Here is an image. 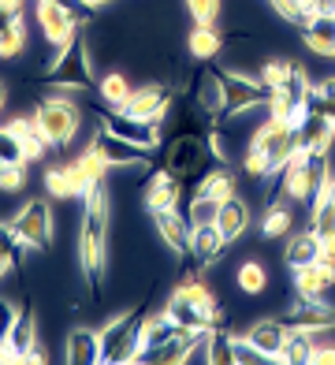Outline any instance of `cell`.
<instances>
[{
  "label": "cell",
  "instance_id": "obj_5",
  "mask_svg": "<svg viewBox=\"0 0 335 365\" xmlns=\"http://www.w3.org/2000/svg\"><path fill=\"white\" fill-rule=\"evenodd\" d=\"M34 120H38L45 142L53 149H67L75 138V130L82 123V112L75 101H67V97H41L38 108H34Z\"/></svg>",
  "mask_w": 335,
  "mask_h": 365
},
{
  "label": "cell",
  "instance_id": "obj_27",
  "mask_svg": "<svg viewBox=\"0 0 335 365\" xmlns=\"http://www.w3.org/2000/svg\"><path fill=\"white\" fill-rule=\"evenodd\" d=\"M187 48H190V56L197 63H212L224 48V34L216 26H194L190 38H187Z\"/></svg>",
  "mask_w": 335,
  "mask_h": 365
},
{
  "label": "cell",
  "instance_id": "obj_21",
  "mask_svg": "<svg viewBox=\"0 0 335 365\" xmlns=\"http://www.w3.org/2000/svg\"><path fill=\"white\" fill-rule=\"evenodd\" d=\"M4 127L15 135V142L23 145V153H26L30 164H34V160H41V157H45V149H53V145L45 142V135H41V127H38V120H34V115H15V120H8Z\"/></svg>",
  "mask_w": 335,
  "mask_h": 365
},
{
  "label": "cell",
  "instance_id": "obj_16",
  "mask_svg": "<svg viewBox=\"0 0 335 365\" xmlns=\"http://www.w3.org/2000/svg\"><path fill=\"white\" fill-rule=\"evenodd\" d=\"M190 93H194L197 112H205V115H212V120H220V112H224V82H220V68L205 63V68L194 75Z\"/></svg>",
  "mask_w": 335,
  "mask_h": 365
},
{
  "label": "cell",
  "instance_id": "obj_26",
  "mask_svg": "<svg viewBox=\"0 0 335 365\" xmlns=\"http://www.w3.org/2000/svg\"><path fill=\"white\" fill-rule=\"evenodd\" d=\"M168 317H172L179 328H194V331H201V328H212L209 324V313L201 309V306H194L187 294H179V291H172V298H168Z\"/></svg>",
  "mask_w": 335,
  "mask_h": 365
},
{
  "label": "cell",
  "instance_id": "obj_18",
  "mask_svg": "<svg viewBox=\"0 0 335 365\" xmlns=\"http://www.w3.org/2000/svg\"><path fill=\"white\" fill-rule=\"evenodd\" d=\"M149 220H153L157 235L164 239L168 250H175L179 257H182V254H190V220H187V212L164 209V212H149Z\"/></svg>",
  "mask_w": 335,
  "mask_h": 365
},
{
  "label": "cell",
  "instance_id": "obj_32",
  "mask_svg": "<svg viewBox=\"0 0 335 365\" xmlns=\"http://www.w3.org/2000/svg\"><path fill=\"white\" fill-rule=\"evenodd\" d=\"M130 90H134V86H130L120 71H108V75L97 78V93H100V101H105L108 108H123L127 97H130Z\"/></svg>",
  "mask_w": 335,
  "mask_h": 365
},
{
  "label": "cell",
  "instance_id": "obj_29",
  "mask_svg": "<svg viewBox=\"0 0 335 365\" xmlns=\"http://www.w3.org/2000/svg\"><path fill=\"white\" fill-rule=\"evenodd\" d=\"M8 343L23 354V361H30L34 346H38V317H34V306H26V309L19 313V317H15V328H11Z\"/></svg>",
  "mask_w": 335,
  "mask_h": 365
},
{
  "label": "cell",
  "instance_id": "obj_34",
  "mask_svg": "<svg viewBox=\"0 0 335 365\" xmlns=\"http://www.w3.org/2000/svg\"><path fill=\"white\" fill-rule=\"evenodd\" d=\"M23 53H26V26H23V19L0 26V60H19Z\"/></svg>",
  "mask_w": 335,
  "mask_h": 365
},
{
  "label": "cell",
  "instance_id": "obj_25",
  "mask_svg": "<svg viewBox=\"0 0 335 365\" xmlns=\"http://www.w3.org/2000/svg\"><path fill=\"white\" fill-rule=\"evenodd\" d=\"M190 194H205L212 202H231V197H239V187H234V175H227L224 168H212V172H201L194 175V187Z\"/></svg>",
  "mask_w": 335,
  "mask_h": 365
},
{
  "label": "cell",
  "instance_id": "obj_15",
  "mask_svg": "<svg viewBox=\"0 0 335 365\" xmlns=\"http://www.w3.org/2000/svg\"><path fill=\"white\" fill-rule=\"evenodd\" d=\"M291 284L298 298H324L328 287H335V261L321 257L313 264H302V269H291Z\"/></svg>",
  "mask_w": 335,
  "mask_h": 365
},
{
  "label": "cell",
  "instance_id": "obj_13",
  "mask_svg": "<svg viewBox=\"0 0 335 365\" xmlns=\"http://www.w3.org/2000/svg\"><path fill=\"white\" fill-rule=\"evenodd\" d=\"M172 101H175V93L168 90V86H157V82H153V86H134L130 97H127V105L120 112L138 115V120L164 123V115H168V108H172Z\"/></svg>",
  "mask_w": 335,
  "mask_h": 365
},
{
  "label": "cell",
  "instance_id": "obj_3",
  "mask_svg": "<svg viewBox=\"0 0 335 365\" xmlns=\"http://www.w3.org/2000/svg\"><path fill=\"white\" fill-rule=\"evenodd\" d=\"M164 172H172L179 179L201 175L205 164L216 160L209 149V127H182L172 142H164Z\"/></svg>",
  "mask_w": 335,
  "mask_h": 365
},
{
  "label": "cell",
  "instance_id": "obj_31",
  "mask_svg": "<svg viewBox=\"0 0 335 365\" xmlns=\"http://www.w3.org/2000/svg\"><path fill=\"white\" fill-rule=\"evenodd\" d=\"M309 354H313V331H302V328H291L287 331V343L276 361L283 365H309Z\"/></svg>",
  "mask_w": 335,
  "mask_h": 365
},
{
  "label": "cell",
  "instance_id": "obj_28",
  "mask_svg": "<svg viewBox=\"0 0 335 365\" xmlns=\"http://www.w3.org/2000/svg\"><path fill=\"white\" fill-rule=\"evenodd\" d=\"M298 38H302V45H306L309 53L335 60V19H316L313 26L298 30Z\"/></svg>",
  "mask_w": 335,
  "mask_h": 365
},
{
  "label": "cell",
  "instance_id": "obj_48",
  "mask_svg": "<svg viewBox=\"0 0 335 365\" xmlns=\"http://www.w3.org/2000/svg\"><path fill=\"white\" fill-rule=\"evenodd\" d=\"M11 246H23V242L15 239V227L8 220V224H0V250H11Z\"/></svg>",
  "mask_w": 335,
  "mask_h": 365
},
{
  "label": "cell",
  "instance_id": "obj_11",
  "mask_svg": "<svg viewBox=\"0 0 335 365\" xmlns=\"http://www.w3.org/2000/svg\"><path fill=\"white\" fill-rule=\"evenodd\" d=\"M93 145L100 149V157L108 160V168H149V157H153L149 149L134 145V142H127L120 135H112V130H105V127L97 130Z\"/></svg>",
  "mask_w": 335,
  "mask_h": 365
},
{
  "label": "cell",
  "instance_id": "obj_41",
  "mask_svg": "<svg viewBox=\"0 0 335 365\" xmlns=\"http://www.w3.org/2000/svg\"><path fill=\"white\" fill-rule=\"evenodd\" d=\"M242 168H246V175H254V179H264V182H268V175H272V164H268L264 149H257V145H246Z\"/></svg>",
  "mask_w": 335,
  "mask_h": 365
},
{
  "label": "cell",
  "instance_id": "obj_37",
  "mask_svg": "<svg viewBox=\"0 0 335 365\" xmlns=\"http://www.w3.org/2000/svg\"><path fill=\"white\" fill-rule=\"evenodd\" d=\"M234 343H239V336H231L224 324H220V328H212L209 365H234Z\"/></svg>",
  "mask_w": 335,
  "mask_h": 365
},
{
  "label": "cell",
  "instance_id": "obj_40",
  "mask_svg": "<svg viewBox=\"0 0 335 365\" xmlns=\"http://www.w3.org/2000/svg\"><path fill=\"white\" fill-rule=\"evenodd\" d=\"M220 0H187V11L194 26H216V19H220Z\"/></svg>",
  "mask_w": 335,
  "mask_h": 365
},
{
  "label": "cell",
  "instance_id": "obj_30",
  "mask_svg": "<svg viewBox=\"0 0 335 365\" xmlns=\"http://www.w3.org/2000/svg\"><path fill=\"white\" fill-rule=\"evenodd\" d=\"M234 287H239L246 298H257V294H264L268 291V269L261 261H242L239 269H234Z\"/></svg>",
  "mask_w": 335,
  "mask_h": 365
},
{
  "label": "cell",
  "instance_id": "obj_36",
  "mask_svg": "<svg viewBox=\"0 0 335 365\" xmlns=\"http://www.w3.org/2000/svg\"><path fill=\"white\" fill-rule=\"evenodd\" d=\"M75 164H78V168H82V175H86V179L93 182V187H100V182H105V175L112 172V168H108V160L100 157V149H97L93 142H90L86 149H82V153H78V160H75Z\"/></svg>",
  "mask_w": 335,
  "mask_h": 365
},
{
  "label": "cell",
  "instance_id": "obj_7",
  "mask_svg": "<svg viewBox=\"0 0 335 365\" xmlns=\"http://www.w3.org/2000/svg\"><path fill=\"white\" fill-rule=\"evenodd\" d=\"M34 19L41 26V38L53 48H60L78 34L82 11H75L67 0H34Z\"/></svg>",
  "mask_w": 335,
  "mask_h": 365
},
{
  "label": "cell",
  "instance_id": "obj_10",
  "mask_svg": "<svg viewBox=\"0 0 335 365\" xmlns=\"http://www.w3.org/2000/svg\"><path fill=\"white\" fill-rule=\"evenodd\" d=\"M97 187L82 175V168L71 160V164H60V168H48L45 172V194L56 197V202H86V197L93 194Z\"/></svg>",
  "mask_w": 335,
  "mask_h": 365
},
{
  "label": "cell",
  "instance_id": "obj_47",
  "mask_svg": "<svg viewBox=\"0 0 335 365\" xmlns=\"http://www.w3.org/2000/svg\"><path fill=\"white\" fill-rule=\"evenodd\" d=\"M313 97H324V101H335V75L313 82Z\"/></svg>",
  "mask_w": 335,
  "mask_h": 365
},
{
  "label": "cell",
  "instance_id": "obj_1",
  "mask_svg": "<svg viewBox=\"0 0 335 365\" xmlns=\"http://www.w3.org/2000/svg\"><path fill=\"white\" fill-rule=\"evenodd\" d=\"M108 220H112V205H108V187H100L86 197V209H82V224H78V264L82 276L90 284V298L100 294L108 272Z\"/></svg>",
  "mask_w": 335,
  "mask_h": 365
},
{
  "label": "cell",
  "instance_id": "obj_14",
  "mask_svg": "<svg viewBox=\"0 0 335 365\" xmlns=\"http://www.w3.org/2000/svg\"><path fill=\"white\" fill-rule=\"evenodd\" d=\"M182 190H187V187H182V179H179V175L157 168V172H153V179H149V182H145V190H142V205H145V212L179 209Z\"/></svg>",
  "mask_w": 335,
  "mask_h": 365
},
{
  "label": "cell",
  "instance_id": "obj_33",
  "mask_svg": "<svg viewBox=\"0 0 335 365\" xmlns=\"http://www.w3.org/2000/svg\"><path fill=\"white\" fill-rule=\"evenodd\" d=\"M294 231V212L287 205H268L264 209V217H261V235L264 239H283V235H291Z\"/></svg>",
  "mask_w": 335,
  "mask_h": 365
},
{
  "label": "cell",
  "instance_id": "obj_46",
  "mask_svg": "<svg viewBox=\"0 0 335 365\" xmlns=\"http://www.w3.org/2000/svg\"><path fill=\"white\" fill-rule=\"evenodd\" d=\"M19 254H23V246H11V250H0V279H4V276L11 272V264L19 261Z\"/></svg>",
  "mask_w": 335,
  "mask_h": 365
},
{
  "label": "cell",
  "instance_id": "obj_35",
  "mask_svg": "<svg viewBox=\"0 0 335 365\" xmlns=\"http://www.w3.org/2000/svg\"><path fill=\"white\" fill-rule=\"evenodd\" d=\"M294 68H298L294 60H264V63H261V71H257V78H261V86H264V90H283V86L291 82Z\"/></svg>",
  "mask_w": 335,
  "mask_h": 365
},
{
  "label": "cell",
  "instance_id": "obj_23",
  "mask_svg": "<svg viewBox=\"0 0 335 365\" xmlns=\"http://www.w3.org/2000/svg\"><path fill=\"white\" fill-rule=\"evenodd\" d=\"M283 261H287V269H302V264L321 261V235H316L313 227L287 235V246H283Z\"/></svg>",
  "mask_w": 335,
  "mask_h": 365
},
{
  "label": "cell",
  "instance_id": "obj_43",
  "mask_svg": "<svg viewBox=\"0 0 335 365\" xmlns=\"http://www.w3.org/2000/svg\"><path fill=\"white\" fill-rule=\"evenodd\" d=\"M15 317H19V309H15L8 298H0V346L8 343V336H11V328H15Z\"/></svg>",
  "mask_w": 335,
  "mask_h": 365
},
{
  "label": "cell",
  "instance_id": "obj_20",
  "mask_svg": "<svg viewBox=\"0 0 335 365\" xmlns=\"http://www.w3.org/2000/svg\"><path fill=\"white\" fill-rule=\"evenodd\" d=\"M63 361L71 365H100V331L78 324L67 331V343H63Z\"/></svg>",
  "mask_w": 335,
  "mask_h": 365
},
{
  "label": "cell",
  "instance_id": "obj_49",
  "mask_svg": "<svg viewBox=\"0 0 335 365\" xmlns=\"http://www.w3.org/2000/svg\"><path fill=\"white\" fill-rule=\"evenodd\" d=\"M321 257H328V261H335V235H328V239H321Z\"/></svg>",
  "mask_w": 335,
  "mask_h": 365
},
{
  "label": "cell",
  "instance_id": "obj_39",
  "mask_svg": "<svg viewBox=\"0 0 335 365\" xmlns=\"http://www.w3.org/2000/svg\"><path fill=\"white\" fill-rule=\"evenodd\" d=\"M268 8H272L283 23H291L294 30H306L309 26L306 11H302V0H268Z\"/></svg>",
  "mask_w": 335,
  "mask_h": 365
},
{
  "label": "cell",
  "instance_id": "obj_9",
  "mask_svg": "<svg viewBox=\"0 0 335 365\" xmlns=\"http://www.w3.org/2000/svg\"><path fill=\"white\" fill-rule=\"evenodd\" d=\"M97 115H100V127H105V130H112V135H120V138L142 145V149H149V153H157V149L164 145V135H160L157 120H138V115H127V112L108 108V105L100 108Z\"/></svg>",
  "mask_w": 335,
  "mask_h": 365
},
{
  "label": "cell",
  "instance_id": "obj_12",
  "mask_svg": "<svg viewBox=\"0 0 335 365\" xmlns=\"http://www.w3.org/2000/svg\"><path fill=\"white\" fill-rule=\"evenodd\" d=\"M283 324L287 328H302V331H328L335 328V309L324 298H294V306L283 313Z\"/></svg>",
  "mask_w": 335,
  "mask_h": 365
},
{
  "label": "cell",
  "instance_id": "obj_52",
  "mask_svg": "<svg viewBox=\"0 0 335 365\" xmlns=\"http://www.w3.org/2000/svg\"><path fill=\"white\" fill-rule=\"evenodd\" d=\"M4 101H8V93H4V86H0V112H4Z\"/></svg>",
  "mask_w": 335,
  "mask_h": 365
},
{
  "label": "cell",
  "instance_id": "obj_50",
  "mask_svg": "<svg viewBox=\"0 0 335 365\" xmlns=\"http://www.w3.org/2000/svg\"><path fill=\"white\" fill-rule=\"evenodd\" d=\"M78 4L86 8V11H97V8H105V4H115V0H78Z\"/></svg>",
  "mask_w": 335,
  "mask_h": 365
},
{
  "label": "cell",
  "instance_id": "obj_51",
  "mask_svg": "<svg viewBox=\"0 0 335 365\" xmlns=\"http://www.w3.org/2000/svg\"><path fill=\"white\" fill-rule=\"evenodd\" d=\"M328 202L335 205V179H331V187H328Z\"/></svg>",
  "mask_w": 335,
  "mask_h": 365
},
{
  "label": "cell",
  "instance_id": "obj_24",
  "mask_svg": "<svg viewBox=\"0 0 335 365\" xmlns=\"http://www.w3.org/2000/svg\"><path fill=\"white\" fill-rule=\"evenodd\" d=\"M249 224H254V217H249V205L242 202V197H231V202L220 205V212H216V227L227 235V242H239Z\"/></svg>",
  "mask_w": 335,
  "mask_h": 365
},
{
  "label": "cell",
  "instance_id": "obj_17",
  "mask_svg": "<svg viewBox=\"0 0 335 365\" xmlns=\"http://www.w3.org/2000/svg\"><path fill=\"white\" fill-rule=\"evenodd\" d=\"M287 324H283V317H261V321H254L246 328V343L249 346H257V351L268 358V361H276L279 358V351H283V343H287Z\"/></svg>",
  "mask_w": 335,
  "mask_h": 365
},
{
  "label": "cell",
  "instance_id": "obj_8",
  "mask_svg": "<svg viewBox=\"0 0 335 365\" xmlns=\"http://www.w3.org/2000/svg\"><path fill=\"white\" fill-rule=\"evenodd\" d=\"M220 82H224V112H220V120H239V115L254 112V108H264V101H268V90L261 86V78H249V75L220 68Z\"/></svg>",
  "mask_w": 335,
  "mask_h": 365
},
{
  "label": "cell",
  "instance_id": "obj_2",
  "mask_svg": "<svg viewBox=\"0 0 335 365\" xmlns=\"http://www.w3.org/2000/svg\"><path fill=\"white\" fill-rule=\"evenodd\" d=\"M60 56H53V63L38 75V82H45V86H67V90H97L93 82V71H90V48H86V34H78L56 48Z\"/></svg>",
  "mask_w": 335,
  "mask_h": 365
},
{
  "label": "cell",
  "instance_id": "obj_45",
  "mask_svg": "<svg viewBox=\"0 0 335 365\" xmlns=\"http://www.w3.org/2000/svg\"><path fill=\"white\" fill-rule=\"evenodd\" d=\"M309 365H335V346H321V343H313Z\"/></svg>",
  "mask_w": 335,
  "mask_h": 365
},
{
  "label": "cell",
  "instance_id": "obj_22",
  "mask_svg": "<svg viewBox=\"0 0 335 365\" xmlns=\"http://www.w3.org/2000/svg\"><path fill=\"white\" fill-rule=\"evenodd\" d=\"M298 138H302V145H306L309 153H328V149H331V142H335V123L328 120L324 112L309 108L306 123L298 127Z\"/></svg>",
  "mask_w": 335,
  "mask_h": 365
},
{
  "label": "cell",
  "instance_id": "obj_42",
  "mask_svg": "<svg viewBox=\"0 0 335 365\" xmlns=\"http://www.w3.org/2000/svg\"><path fill=\"white\" fill-rule=\"evenodd\" d=\"M26 187V164H0V190L19 194Z\"/></svg>",
  "mask_w": 335,
  "mask_h": 365
},
{
  "label": "cell",
  "instance_id": "obj_19",
  "mask_svg": "<svg viewBox=\"0 0 335 365\" xmlns=\"http://www.w3.org/2000/svg\"><path fill=\"white\" fill-rule=\"evenodd\" d=\"M227 250V235L216 224H197L190 227V257L201 264V269H212L216 261Z\"/></svg>",
  "mask_w": 335,
  "mask_h": 365
},
{
  "label": "cell",
  "instance_id": "obj_4",
  "mask_svg": "<svg viewBox=\"0 0 335 365\" xmlns=\"http://www.w3.org/2000/svg\"><path fill=\"white\" fill-rule=\"evenodd\" d=\"M142 317H145V306H134L100 328V365H130L134 361Z\"/></svg>",
  "mask_w": 335,
  "mask_h": 365
},
{
  "label": "cell",
  "instance_id": "obj_38",
  "mask_svg": "<svg viewBox=\"0 0 335 365\" xmlns=\"http://www.w3.org/2000/svg\"><path fill=\"white\" fill-rule=\"evenodd\" d=\"M216 212H220V202H212V197H205V194H190V205H187L190 227H197V224H216Z\"/></svg>",
  "mask_w": 335,
  "mask_h": 365
},
{
  "label": "cell",
  "instance_id": "obj_6",
  "mask_svg": "<svg viewBox=\"0 0 335 365\" xmlns=\"http://www.w3.org/2000/svg\"><path fill=\"white\" fill-rule=\"evenodd\" d=\"M11 227H15V239L30 246V250H41V254L53 250V209H48L45 197H30L11 217Z\"/></svg>",
  "mask_w": 335,
  "mask_h": 365
},
{
  "label": "cell",
  "instance_id": "obj_44",
  "mask_svg": "<svg viewBox=\"0 0 335 365\" xmlns=\"http://www.w3.org/2000/svg\"><path fill=\"white\" fill-rule=\"evenodd\" d=\"M23 11H26V0H0V26L23 19Z\"/></svg>",
  "mask_w": 335,
  "mask_h": 365
}]
</instances>
